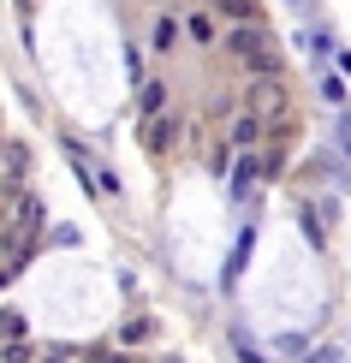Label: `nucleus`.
I'll list each match as a JSON object with an SVG mask.
<instances>
[{"label": "nucleus", "instance_id": "nucleus-1", "mask_svg": "<svg viewBox=\"0 0 351 363\" xmlns=\"http://www.w3.org/2000/svg\"><path fill=\"white\" fill-rule=\"evenodd\" d=\"M226 54H233L238 66H250L256 78H280V48L268 42V30L256 24V18H250V24H233V30H226Z\"/></svg>", "mask_w": 351, "mask_h": 363}, {"label": "nucleus", "instance_id": "nucleus-2", "mask_svg": "<svg viewBox=\"0 0 351 363\" xmlns=\"http://www.w3.org/2000/svg\"><path fill=\"white\" fill-rule=\"evenodd\" d=\"M244 101L256 119H286V78H250V89H244Z\"/></svg>", "mask_w": 351, "mask_h": 363}, {"label": "nucleus", "instance_id": "nucleus-3", "mask_svg": "<svg viewBox=\"0 0 351 363\" xmlns=\"http://www.w3.org/2000/svg\"><path fill=\"white\" fill-rule=\"evenodd\" d=\"M143 143L155 149V155H161V149H173V143H179V119H173V113H155V119H143Z\"/></svg>", "mask_w": 351, "mask_h": 363}, {"label": "nucleus", "instance_id": "nucleus-4", "mask_svg": "<svg viewBox=\"0 0 351 363\" xmlns=\"http://www.w3.org/2000/svg\"><path fill=\"white\" fill-rule=\"evenodd\" d=\"M256 179H262V161H256L250 149H244V155H238V167H233V196H238V203H250V196H256Z\"/></svg>", "mask_w": 351, "mask_h": 363}, {"label": "nucleus", "instance_id": "nucleus-5", "mask_svg": "<svg viewBox=\"0 0 351 363\" xmlns=\"http://www.w3.org/2000/svg\"><path fill=\"white\" fill-rule=\"evenodd\" d=\"M256 138H262V119H256V113H238L233 131H226V143H233L238 155H244V149H256Z\"/></svg>", "mask_w": 351, "mask_h": 363}, {"label": "nucleus", "instance_id": "nucleus-6", "mask_svg": "<svg viewBox=\"0 0 351 363\" xmlns=\"http://www.w3.org/2000/svg\"><path fill=\"white\" fill-rule=\"evenodd\" d=\"M250 245H256V233H238V245H233V256H226V286H233V280L244 274V256H250Z\"/></svg>", "mask_w": 351, "mask_h": 363}, {"label": "nucleus", "instance_id": "nucleus-7", "mask_svg": "<svg viewBox=\"0 0 351 363\" xmlns=\"http://www.w3.org/2000/svg\"><path fill=\"white\" fill-rule=\"evenodd\" d=\"M167 108V89L161 84H143V96H137V113H143V119H155Z\"/></svg>", "mask_w": 351, "mask_h": 363}, {"label": "nucleus", "instance_id": "nucleus-8", "mask_svg": "<svg viewBox=\"0 0 351 363\" xmlns=\"http://www.w3.org/2000/svg\"><path fill=\"white\" fill-rule=\"evenodd\" d=\"M149 334H155V322H143V315H137V322H126V328H119V340H126V345H143Z\"/></svg>", "mask_w": 351, "mask_h": 363}, {"label": "nucleus", "instance_id": "nucleus-9", "mask_svg": "<svg viewBox=\"0 0 351 363\" xmlns=\"http://www.w3.org/2000/svg\"><path fill=\"white\" fill-rule=\"evenodd\" d=\"M215 12H226L233 24H250V0H215Z\"/></svg>", "mask_w": 351, "mask_h": 363}, {"label": "nucleus", "instance_id": "nucleus-10", "mask_svg": "<svg viewBox=\"0 0 351 363\" xmlns=\"http://www.w3.org/2000/svg\"><path fill=\"white\" fill-rule=\"evenodd\" d=\"M322 101H333V108H345V84H340V78H328V72H322Z\"/></svg>", "mask_w": 351, "mask_h": 363}, {"label": "nucleus", "instance_id": "nucleus-11", "mask_svg": "<svg viewBox=\"0 0 351 363\" xmlns=\"http://www.w3.org/2000/svg\"><path fill=\"white\" fill-rule=\"evenodd\" d=\"M173 42H179V24L161 18V24H155V48H173Z\"/></svg>", "mask_w": 351, "mask_h": 363}, {"label": "nucleus", "instance_id": "nucleus-12", "mask_svg": "<svg viewBox=\"0 0 351 363\" xmlns=\"http://www.w3.org/2000/svg\"><path fill=\"white\" fill-rule=\"evenodd\" d=\"M310 363H345V352H340V345H316Z\"/></svg>", "mask_w": 351, "mask_h": 363}, {"label": "nucleus", "instance_id": "nucleus-13", "mask_svg": "<svg viewBox=\"0 0 351 363\" xmlns=\"http://www.w3.org/2000/svg\"><path fill=\"white\" fill-rule=\"evenodd\" d=\"M24 328V315H12V310H0V340H12Z\"/></svg>", "mask_w": 351, "mask_h": 363}, {"label": "nucleus", "instance_id": "nucleus-14", "mask_svg": "<svg viewBox=\"0 0 351 363\" xmlns=\"http://www.w3.org/2000/svg\"><path fill=\"white\" fill-rule=\"evenodd\" d=\"M96 191H101V196H119V179H113L108 167H101V173H96Z\"/></svg>", "mask_w": 351, "mask_h": 363}, {"label": "nucleus", "instance_id": "nucleus-15", "mask_svg": "<svg viewBox=\"0 0 351 363\" xmlns=\"http://www.w3.org/2000/svg\"><path fill=\"white\" fill-rule=\"evenodd\" d=\"M340 143H345V155H351V113H340Z\"/></svg>", "mask_w": 351, "mask_h": 363}, {"label": "nucleus", "instance_id": "nucleus-16", "mask_svg": "<svg viewBox=\"0 0 351 363\" xmlns=\"http://www.w3.org/2000/svg\"><path fill=\"white\" fill-rule=\"evenodd\" d=\"M286 6H298V12H303V6H310V0H286Z\"/></svg>", "mask_w": 351, "mask_h": 363}, {"label": "nucleus", "instance_id": "nucleus-17", "mask_svg": "<svg viewBox=\"0 0 351 363\" xmlns=\"http://www.w3.org/2000/svg\"><path fill=\"white\" fill-rule=\"evenodd\" d=\"M0 149H6V143H0Z\"/></svg>", "mask_w": 351, "mask_h": 363}]
</instances>
